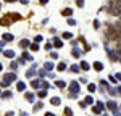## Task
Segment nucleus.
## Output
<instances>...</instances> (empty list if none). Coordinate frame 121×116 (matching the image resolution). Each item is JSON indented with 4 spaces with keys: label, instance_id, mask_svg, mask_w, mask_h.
Segmentation results:
<instances>
[{
    "label": "nucleus",
    "instance_id": "obj_1",
    "mask_svg": "<svg viewBox=\"0 0 121 116\" xmlns=\"http://www.w3.org/2000/svg\"><path fill=\"white\" fill-rule=\"evenodd\" d=\"M15 79H16V74H15V73H8V74H5L3 81L0 82V86H2V87H7V86H10V82H13Z\"/></svg>",
    "mask_w": 121,
    "mask_h": 116
},
{
    "label": "nucleus",
    "instance_id": "obj_2",
    "mask_svg": "<svg viewBox=\"0 0 121 116\" xmlns=\"http://www.w3.org/2000/svg\"><path fill=\"white\" fill-rule=\"evenodd\" d=\"M118 29L115 28V26H108V29H107V39H112V40H116L118 39Z\"/></svg>",
    "mask_w": 121,
    "mask_h": 116
},
{
    "label": "nucleus",
    "instance_id": "obj_3",
    "mask_svg": "<svg viewBox=\"0 0 121 116\" xmlns=\"http://www.w3.org/2000/svg\"><path fill=\"white\" fill-rule=\"evenodd\" d=\"M79 90H81L79 82H71V86H69V92H71V97H73V98L79 94Z\"/></svg>",
    "mask_w": 121,
    "mask_h": 116
},
{
    "label": "nucleus",
    "instance_id": "obj_4",
    "mask_svg": "<svg viewBox=\"0 0 121 116\" xmlns=\"http://www.w3.org/2000/svg\"><path fill=\"white\" fill-rule=\"evenodd\" d=\"M103 108H105V105H103L102 102H97L95 106L92 108V111L95 113V115H100V113H103Z\"/></svg>",
    "mask_w": 121,
    "mask_h": 116
},
{
    "label": "nucleus",
    "instance_id": "obj_5",
    "mask_svg": "<svg viewBox=\"0 0 121 116\" xmlns=\"http://www.w3.org/2000/svg\"><path fill=\"white\" fill-rule=\"evenodd\" d=\"M107 108H108V110H110V111H116V110H118V105H116V102H113V100H110V102H108V103H107Z\"/></svg>",
    "mask_w": 121,
    "mask_h": 116
},
{
    "label": "nucleus",
    "instance_id": "obj_6",
    "mask_svg": "<svg viewBox=\"0 0 121 116\" xmlns=\"http://www.w3.org/2000/svg\"><path fill=\"white\" fill-rule=\"evenodd\" d=\"M10 23H11V18H10V15H7V16H3V18L0 19V24H2V26H8Z\"/></svg>",
    "mask_w": 121,
    "mask_h": 116
},
{
    "label": "nucleus",
    "instance_id": "obj_7",
    "mask_svg": "<svg viewBox=\"0 0 121 116\" xmlns=\"http://www.w3.org/2000/svg\"><path fill=\"white\" fill-rule=\"evenodd\" d=\"M31 87H32V89H39V87H42V81H39V79H32V81H31Z\"/></svg>",
    "mask_w": 121,
    "mask_h": 116
},
{
    "label": "nucleus",
    "instance_id": "obj_8",
    "mask_svg": "<svg viewBox=\"0 0 121 116\" xmlns=\"http://www.w3.org/2000/svg\"><path fill=\"white\" fill-rule=\"evenodd\" d=\"M53 47L61 48V47H63V40H61L60 37H55V39H53Z\"/></svg>",
    "mask_w": 121,
    "mask_h": 116
},
{
    "label": "nucleus",
    "instance_id": "obj_9",
    "mask_svg": "<svg viewBox=\"0 0 121 116\" xmlns=\"http://www.w3.org/2000/svg\"><path fill=\"white\" fill-rule=\"evenodd\" d=\"M26 76L29 77V79H32V77L36 76V65L31 68V69H28V73H26Z\"/></svg>",
    "mask_w": 121,
    "mask_h": 116
},
{
    "label": "nucleus",
    "instance_id": "obj_10",
    "mask_svg": "<svg viewBox=\"0 0 121 116\" xmlns=\"http://www.w3.org/2000/svg\"><path fill=\"white\" fill-rule=\"evenodd\" d=\"M16 89H18L19 92H24V90H26V84H24L23 81H18V82H16Z\"/></svg>",
    "mask_w": 121,
    "mask_h": 116
},
{
    "label": "nucleus",
    "instance_id": "obj_11",
    "mask_svg": "<svg viewBox=\"0 0 121 116\" xmlns=\"http://www.w3.org/2000/svg\"><path fill=\"white\" fill-rule=\"evenodd\" d=\"M26 100H28L29 103H34V100H36V95H34L32 92H26Z\"/></svg>",
    "mask_w": 121,
    "mask_h": 116
},
{
    "label": "nucleus",
    "instance_id": "obj_12",
    "mask_svg": "<svg viewBox=\"0 0 121 116\" xmlns=\"http://www.w3.org/2000/svg\"><path fill=\"white\" fill-rule=\"evenodd\" d=\"M50 103L53 106H58L60 103H61V98H58V97H52V100H50Z\"/></svg>",
    "mask_w": 121,
    "mask_h": 116
},
{
    "label": "nucleus",
    "instance_id": "obj_13",
    "mask_svg": "<svg viewBox=\"0 0 121 116\" xmlns=\"http://www.w3.org/2000/svg\"><path fill=\"white\" fill-rule=\"evenodd\" d=\"M44 69H45V71H52V69H53V63H52V61H45V63H44Z\"/></svg>",
    "mask_w": 121,
    "mask_h": 116
},
{
    "label": "nucleus",
    "instance_id": "obj_14",
    "mask_svg": "<svg viewBox=\"0 0 121 116\" xmlns=\"http://www.w3.org/2000/svg\"><path fill=\"white\" fill-rule=\"evenodd\" d=\"M94 69H95V71H102L103 65L100 63V61H95V63H94Z\"/></svg>",
    "mask_w": 121,
    "mask_h": 116
},
{
    "label": "nucleus",
    "instance_id": "obj_15",
    "mask_svg": "<svg viewBox=\"0 0 121 116\" xmlns=\"http://www.w3.org/2000/svg\"><path fill=\"white\" fill-rule=\"evenodd\" d=\"M81 69H84V71H89V68H91V65L87 63V61H81Z\"/></svg>",
    "mask_w": 121,
    "mask_h": 116
},
{
    "label": "nucleus",
    "instance_id": "obj_16",
    "mask_svg": "<svg viewBox=\"0 0 121 116\" xmlns=\"http://www.w3.org/2000/svg\"><path fill=\"white\" fill-rule=\"evenodd\" d=\"M28 45H31V42H29L28 39H23V40L19 42V47H23V48H26Z\"/></svg>",
    "mask_w": 121,
    "mask_h": 116
},
{
    "label": "nucleus",
    "instance_id": "obj_17",
    "mask_svg": "<svg viewBox=\"0 0 121 116\" xmlns=\"http://www.w3.org/2000/svg\"><path fill=\"white\" fill-rule=\"evenodd\" d=\"M3 55H5L7 58H13V57H15V52H13V50H5Z\"/></svg>",
    "mask_w": 121,
    "mask_h": 116
},
{
    "label": "nucleus",
    "instance_id": "obj_18",
    "mask_svg": "<svg viewBox=\"0 0 121 116\" xmlns=\"http://www.w3.org/2000/svg\"><path fill=\"white\" fill-rule=\"evenodd\" d=\"M61 15L63 16H69V15H73V8H65L61 11Z\"/></svg>",
    "mask_w": 121,
    "mask_h": 116
},
{
    "label": "nucleus",
    "instance_id": "obj_19",
    "mask_svg": "<svg viewBox=\"0 0 121 116\" xmlns=\"http://www.w3.org/2000/svg\"><path fill=\"white\" fill-rule=\"evenodd\" d=\"M55 86L58 87V89H65V87H66V82H65V81H56Z\"/></svg>",
    "mask_w": 121,
    "mask_h": 116
},
{
    "label": "nucleus",
    "instance_id": "obj_20",
    "mask_svg": "<svg viewBox=\"0 0 121 116\" xmlns=\"http://www.w3.org/2000/svg\"><path fill=\"white\" fill-rule=\"evenodd\" d=\"M11 95H13V94H11L10 90H5V92L2 94V98H5V100H7V98H11Z\"/></svg>",
    "mask_w": 121,
    "mask_h": 116
},
{
    "label": "nucleus",
    "instance_id": "obj_21",
    "mask_svg": "<svg viewBox=\"0 0 121 116\" xmlns=\"http://www.w3.org/2000/svg\"><path fill=\"white\" fill-rule=\"evenodd\" d=\"M71 53H73V57H74V58H79V57H81V52H79L76 47H73V52H71Z\"/></svg>",
    "mask_w": 121,
    "mask_h": 116
},
{
    "label": "nucleus",
    "instance_id": "obj_22",
    "mask_svg": "<svg viewBox=\"0 0 121 116\" xmlns=\"http://www.w3.org/2000/svg\"><path fill=\"white\" fill-rule=\"evenodd\" d=\"M84 102H86L87 105H92V103H94V98H92V95H87V97H86V100H84Z\"/></svg>",
    "mask_w": 121,
    "mask_h": 116
},
{
    "label": "nucleus",
    "instance_id": "obj_23",
    "mask_svg": "<svg viewBox=\"0 0 121 116\" xmlns=\"http://www.w3.org/2000/svg\"><path fill=\"white\" fill-rule=\"evenodd\" d=\"M69 69H71L73 73H79V71H81V68L78 66V65H71V68H69Z\"/></svg>",
    "mask_w": 121,
    "mask_h": 116
},
{
    "label": "nucleus",
    "instance_id": "obj_24",
    "mask_svg": "<svg viewBox=\"0 0 121 116\" xmlns=\"http://www.w3.org/2000/svg\"><path fill=\"white\" fill-rule=\"evenodd\" d=\"M40 98H44V97H47V89H42V90H39V94H37Z\"/></svg>",
    "mask_w": 121,
    "mask_h": 116
},
{
    "label": "nucleus",
    "instance_id": "obj_25",
    "mask_svg": "<svg viewBox=\"0 0 121 116\" xmlns=\"http://www.w3.org/2000/svg\"><path fill=\"white\" fill-rule=\"evenodd\" d=\"M56 69H58V71H63V69H66V65L65 63H58V65H56Z\"/></svg>",
    "mask_w": 121,
    "mask_h": 116
},
{
    "label": "nucleus",
    "instance_id": "obj_26",
    "mask_svg": "<svg viewBox=\"0 0 121 116\" xmlns=\"http://www.w3.org/2000/svg\"><path fill=\"white\" fill-rule=\"evenodd\" d=\"M3 40H8V42H11V40H13V36H11V34H3Z\"/></svg>",
    "mask_w": 121,
    "mask_h": 116
},
{
    "label": "nucleus",
    "instance_id": "obj_27",
    "mask_svg": "<svg viewBox=\"0 0 121 116\" xmlns=\"http://www.w3.org/2000/svg\"><path fill=\"white\" fill-rule=\"evenodd\" d=\"M29 48H31L32 52H37V50H39V45H37V42H36V44H31V47H29Z\"/></svg>",
    "mask_w": 121,
    "mask_h": 116
},
{
    "label": "nucleus",
    "instance_id": "obj_28",
    "mask_svg": "<svg viewBox=\"0 0 121 116\" xmlns=\"http://www.w3.org/2000/svg\"><path fill=\"white\" fill-rule=\"evenodd\" d=\"M65 115H66V116H73V111H71V108H65Z\"/></svg>",
    "mask_w": 121,
    "mask_h": 116
},
{
    "label": "nucleus",
    "instance_id": "obj_29",
    "mask_svg": "<svg viewBox=\"0 0 121 116\" xmlns=\"http://www.w3.org/2000/svg\"><path fill=\"white\" fill-rule=\"evenodd\" d=\"M10 18L11 19H21V16H19L18 13H13V15H10Z\"/></svg>",
    "mask_w": 121,
    "mask_h": 116
},
{
    "label": "nucleus",
    "instance_id": "obj_30",
    "mask_svg": "<svg viewBox=\"0 0 121 116\" xmlns=\"http://www.w3.org/2000/svg\"><path fill=\"white\" fill-rule=\"evenodd\" d=\"M23 58H24V60H32V57L29 55L28 52H24V53H23Z\"/></svg>",
    "mask_w": 121,
    "mask_h": 116
},
{
    "label": "nucleus",
    "instance_id": "obj_31",
    "mask_svg": "<svg viewBox=\"0 0 121 116\" xmlns=\"http://www.w3.org/2000/svg\"><path fill=\"white\" fill-rule=\"evenodd\" d=\"M63 37H65V39H71V37H73V34H71V32H63Z\"/></svg>",
    "mask_w": 121,
    "mask_h": 116
},
{
    "label": "nucleus",
    "instance_id": "obj_32",
    "mask_svg": "<svg viewBox=\"0 0 121 116\" xmlns=\"http://www.w3.org/2000/svg\"><path fill=\"white\" fill-rule=\"evenodd\" d=\"M87 89H89V92H95V86H94V84H89Z\"/></svg>",
    "mask_w": 121,
    "mask_h": 116
},
{
    "label": "nucleus",
    "instance_id": "obj_33",
    "mask_svg": "<svg viewBox=\"0 0 121 116\" xmlns=\"http://www.w3.org/2000/svg\"><path fill=\"white\" fill-rule=\"evenodd\" d=\"M68 24H69V26H74V24H76V21H74L73 18H69V19H68Z\"/></svg>",
    "mask_w": 121,
    "mask_h": 116
},
{
    "label": "nucleus",
    "instance_id": "obj_34",
    "mask_svg": "<svg viewBox=\"0 0 121 116\" xmlns=\"http://www.w3.org/2000/svg\"><path fill=\"white\" fill-rule=\"evenodd\" d=\"M52 47H53V45H52L50 42H47V44H45V50H52Z\"/></svg>",
    "mask_w": 121,
    "mask_h": 116
},
{
    "label": "nucleus",
    "instance_id": "obj_35",
    "mask_svg": "<svg viewBox=\"0 0 121 116\" xmlns=\"http://www.w3.org/2000/svg\"><path fill=\"white\" fill-rule=\"evenodd\" d=\"M50 57L53 58V60H56V58H58V53H56V52H52V53H50Z\"/></svg>",
    "mask_w": 121,
    "mask_h": 116
},
{
    "label": "nucleus",
    "instance_id": "obj_36",
    "mask_svg": "<svg viewBox=\"0 0 121 116\" xmlns=\"http://www.w3.org/2000/svg\"><path fill=\"white\" fill-rule=\"evenodd\" d=\"M10 66H11V69H16V68H18V63H16V61H13Z\"/></svg>",
    "mask_w": 121,
    "mask_h": 116
},
{
    "label": "nucleus",
    "instance_id": "obj_37",
    "mask_svg": "<svg viewBox=\"0 0 121 116\" xmlns=\"http://www.w3.org/2000/svg\"><path fill=\"white\" fill-rule=\"evenodd\" d=\"M40 108H42V103H36L34 105V110H40Z\"/></svg>",
    "mask_w": 121,
    "mask_h": 116
},
{
    "label": "nucleus",
    "instance_id": "obj_38",
    "mask_svg": "<svg viewBox=\"0 0 121 116\" xmlns=\"http://www.w3.org/2000/svg\"><path fill=\"white\" fill-rule=\"evenodd\" d=\"M116 81H118V79H116V77H113V76H110V82H113V84H116Z\"/></svg>",
    "mask_w": 121,
    "mask_h": 116
},
{
    "label": "nucleus",
    "instance_id": "obj_39",
    "mask_svg": "<svg viewBox=\"0 0 121 116\" xmlns=\"http://www.w3.org/2000/svg\"><path fill=\"white\" fill-rule=\"evenodd\" d=\"M34 40H36V42H42V36H36Z\"/></svg>",
    "mask_w": 121,
    "mask_h": 116
},
{
    "label": "nucleus",
    "instance_id": "obj_40",
    "mask_svg": "<svg viewBox=\"0 0 121 116\" xmlns=\"http://www.w3.org/2000/svg\"><path fill=\"white\" fill-rule=\"evenodd\" d=\"M99 26H100V23H99V21H94V28L99 29Z\"/></svg>",
    "mask_w": 121,
    "mask_h": 116
},
{
    "label": "nucleus",
    "instance_id": "obj_41",
    "mask_svg": "<svg viewBox=\"0 0 121 116\" xmlns=\"http://www.w3.org/2000/svg\"><path fill=\"white\" fill-rule=\"evenodd\" d=\"M76 3H78V7H82V5H84V0H78Z\"/></svg>",
    "mask_w": 121,
    "mask_h": 116
},
{
    "label": "nucleus",
    "instance_id": "obj_42",
    "mask_svg": "<svg viewBox=\"0 0 121 116\" xmlns=\"http://www.w3.org/2000/svg\"><path fill=\"white\" fill-rule=\"evenodd\" d=\"M79 106H81V108H86V106H87V103H86V102H81V103H79Z\"/></svg>",
    "mask_w": 121,
    "mask_h": 116
},
{
    "label": "nucleus",
    "instance_id": "obj_43",
    "mask_svg": "<svg viewBox=\"0 0 121 116\" xmlns=\"http://www.w3.org/2000/svg\"><path fill=\"white\" fill-rule=\"evenodd\" d=\"M108 92H110L112 95H115V94H116V90H115V89H108Z\"/></svg>",
    "mask_w": 121,
    "mask_h": 116
},
{
    "label": "nucleus",
    "instance_id": "obj_44",
    "mask_svg": "<svg viewBox=\"0 0 121 116\" xmlns=\"http://www.w3.org/2000/svg\"><path fill=\"white\" fill-rule=\"evenodd\" d=\"M45 3H48V0H40V5H45Z\"/></svg>",
    "mask_w": 121,
    "mask_h": 116
},
{
    "label": "nucleus",
    "instance_id": "obj_45",
    "mask_svg": "<svg viewBox=\"0 0 121 116\" xmlns=\"http://www.w3.org/2000/svg\"><path fill=\"white\" fill-rule=\"evenodd\" d=\"M5 116H13V111H8V113H7Z\"/></svg>",
    "mask_w": 121,
    "mask_h": 116
},
{
    "label": "nucleus",
    "instance_id": "obj_46",
    "mask_svg": "<svg viewBox=\"0 0 121 116\" xmlns=\"http://www.w3.org/2000/svg\"><path fill=\"white\" fill-rule=\"evenodd\" d=\"M116 79H118V81H121V74H116Z\"/></svg>",
    "mask_w": 121,
    "mask_h": 116
},
{
    "label": "nucleus",
    "instance_id": "obj_47",
    "mask_svg": "<svg viewBox=\"0 0 121 116\" xmlns=\"http://www.w3.org/2000/svg\"><path fill=\"white\" fill-rule=\"evenodd\" d=\"M45 116H55L53 113H45Z\"/></svg>",
    "mask_w": 121,
    "mask_h": 116
},
{
    "label": "nucleus",
    "instance_id": "obj_48",
    "mask_svg": "<svg viewBox=\"0 0 121 116\" xmlns=\"http://www.w3.org/2000/svg\"><path fill=\"white\" fill-rule=\"evenodd\" d=\"M19 116H29V115H28V113H21Z\"/></svg>",
    "mask_w": 121,
    "mask_h": 116
},
{
    "label": "nucleus",
    "instance_id": "obj_49",
    "mask_svg": "<svg viewBox=\"0 0 121 116\" xmlns=\"http://www.w3.org/2000/svg\"><path fill=\"white\" fill-rule=\"evenodd\" d=\"M118 92H120V94H121V86H118Z\"/></svg>",
    "mask_w": 121,
    "mask_h": 116
},
{
    "label": "nucleus",
    "instance_id": "obj_50",
    "mask_svg": "<svg viewBox=\"0 0 121 116\" xmlns=\"http://www.w3.org/2000/svg\"><path fill=\"white\" fill-rule=\"evenodd\" d=\"M5 2H16V0H5Z\"/></svg>",
    "mask_w": 121,
    "mask_h": 116
},
{
    "label": "nucleus",
    "instance_id": "obj_51",
    "mask_svg": "<svg viewBox=\"0 0 121 116\" xmlns=\"http://www.w3.org/2000/svg\"><path fill=\"white\" fill-rule=\"evenodd\" d=\"M0 71H2V65H0Z\"/></svg>",
    "mask_w": 121,
    "mask_h": 116
}]
</instances>
